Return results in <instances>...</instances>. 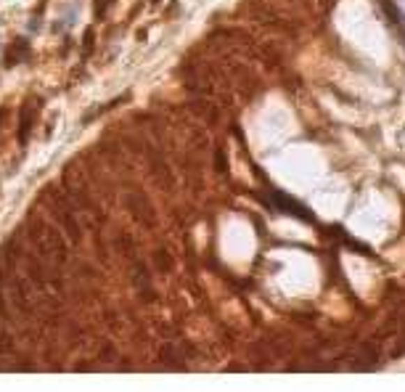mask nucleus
<instances>
[{
	"instance_id": "1",
	"label": "nucleus",
	"mask_w": 405,
	"mask_h": 392,
	"mask_svg": "<svg viewBox=\"0 0 405 392\" xmlns=\"http://www.w3.org/2000/svg\"><path fill=\"white\" fill-rule=\"evenodd\" d=\"M268 202H270V207H275L278 212H284V215H291V218H297V220H305V223H313V212L305 207L302 202H297L294 196L284 194V191H270L268 194Z\"/></svg>"
},
{
	"instance_id": "2",
	"label": "nucleus",
	"mask_w": 405,
	"mask_h": 392,
	"mask_svg": "<svg viewBox=\"0 0 405 392\" xmlns=\"http://www.w3.org/2000/svg\"><path fill=\"white\" fill-rule=\"evenodd\" d=\"M35 119H38V101L29 98L24 106H22V114H19V144L26 146L29 135H32V128H35Z\"/></svg>"
},
{
	"instance_id": "3",
	"label": "nucleus",
	"mask_w": 405,
	"mask_h": 392,
	"mask_svg": "<svg viewBox=\"0 0 405 392\" xmlns=\"http://www.w3.org/2000/svg\"><path fill=\"white\" fill-rule=\"evenodd\" d=\"M29 56V40L24 38H16L8 45V51H6V66H16L22 59H26Z\"/></svg>"
},
{
	"instance_id": "4",
	"label": "nucleus",
	"mask_w": 405,
	"mask_h": 392,
	"mask_svg": "<svg viewBox=\"0 0 405 392\" xmlns=\"http://www.w3.org/2000/svg\"><path fill=\"white\" fill-rule=\"evenodd\" d=\"M109 6H112V0H93V16H95L98 22H104Z\"/></svg>"
},
{
	"instance_id": "5",
	"label": "nucleus",
	"mask_w": 405,
	"mask_h": 392,
	"mask_svg": "<svg viewBox=\"0 0 405 392\" xmlns=\"http://www.w3.org/2000/svg\"><path fill=\"white\" fill-rule=\"evenodd\" d=\"M93 43H95V32H93V29H85V38H82V56H85V59L93 53Z\"/></svg>"
},
{
	"instance_id": "6",
	"label": "nucleus",
	"mask_w": 405,
	"mask_h": 392,
	"mask_svg": "<svg viewBox=\"0 0 405 392\" xmlns=\"http://www.w3.org/2000/svg\"><path fill=\"white\" fill-rule=\"evenodd\" d=\"M151 3H159V0H151Z\"/></svg>"
}]
</instances>
